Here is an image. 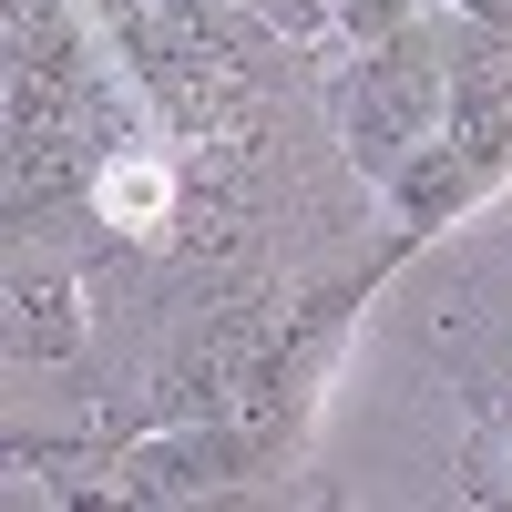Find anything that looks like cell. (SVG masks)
<instances>
[{"label":"cell","instance_id":"obj_4","mask_svg":"<svg viewBox=\"0 0 512 512\" xmlns=\"http://www.w3.org/2000/svg\"><path fill=\"white\" fill-rule=\"evenodd\" d=\"M482 185H492V175H482V164H472V154L451 144V123H441V134L420 144L410 164H400V175H379V195H390V216H400L410 236H431V226H451V216H461V205H472Z\"/></svg>","mask_w":512,"mask_h":512},{"label":"cell","instance_id":"obj_1","mask_svg":"<svg viewBox=\"0 0 512 512\" xmlns=\"http://www.w3.org/2000/svg\"><path fill=\"white\" fill-rule=\"evenodd\" d=\"M441 123H451V52L420 21L390 31V41H369V52L349 62V82H338V144H349V164L369 185L400 175Z\"/></svg>","mask_w":512,"mask_h":512},{"label":"cell","instance_id":"obj_2","mask_svg":"<svg viewBox=\"0 0 512 512\" xmlns=\"http://www.w3.org/2000/svg\"><path fill=\"white\" fill-rule=\"evenodd\" d=\"M256 461H267V431L236 410H195V420H164V431H144L134 451L113 461L123 492H144V502H195V492H226L246 482Z\"/></svg>","mask_w":512,"mask_h":512},{"label":"cell","instance_id":"obj_3","mask_svg":"<svg viewBox=\"0 0 512 512\" xmlns=\"http://www.w3.org/2000/svg\"><path fill=\"white\" fill-rule=\"evenodd\" d=\"M451 52V144L482 164V175H502L512 164V31L472 21L441 41Z\"/></svg>","mask_w":512,"mask_h":512},{"label":"cell","instance_id":"obj_5","mask_svg":"<svg viewBox=\"0 0 512 512\" xmlns=\"http://www.w3.org/2000/svg\"><path fill=\"white\" fill-rule=\"evenodd\" d=\"M82 349V297L52 256H11V359H72Z\"/></svg>","mask_w":512,"mask_h":512},{"label":"cell","instance_id":"obj_6","mask_svg":"<svg viewBox=\"0 0 512 512\" xmlns=\"http://www.w3.org/2000/svg\"><path fill=\"white\" fill-rule=\"evenodd\" d=\"M164 11H256V0H164Z\"/></svg>","mask_w":512,"mask_h":512}]
</instances>
